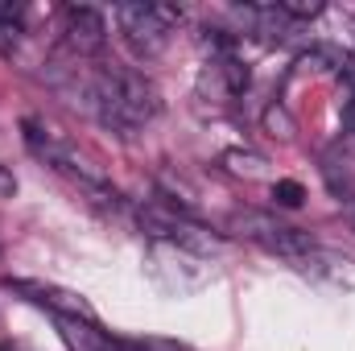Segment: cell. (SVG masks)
<instances>
[{"instance_id":"cell-1","label":"cell","mask_w":355,"mask_h":351,"mask_svg":"<svg viewBox=\"0 0 355 351\" xmlns=\"http://www.w3.org/2000/svg\"><path fill=\"white\" fill-rule=\"evenodd\" d=\"M83 108L99 116V124H107L116 132H132V128L149 124L162 112V99H157V87L149 79H141L137 71L107 67V71H99V75L87 79Z\"/></svg>"},{"instance_id":"cell-2","label":"cell","mask_w":355,"mask_h":351,"mask_svg":"<svg viewBox=\"0 0 355 351\" xmlns=\"http://www.w3.org/2000/svg\"><path fill=\"white\" fill-rule=\"evenodd\" d=\"M232 228H236L240 236H248V240L265 244L268 252L285 257V261H310V257L318 252V244H314V240H310L302 228L277 223V219H268V215H257V211H244V215H236V219H232Z\"/></svg>"},{"instance_id":"cell-3","label":"cell","mask_w":355,"mask_h":351,"mask_svg":"<svg viewBox=\"0 0 355 351\" xmlns=\"http://www.w3.org/2000/svg\"><path fill=\"white\" fill-rule=\"evenodd\" d=\"M141 223H145L149 236H162V240H170L178 248H190V252H202V257L219 252V236H211L202 223L186 219V211H174V203H153V207H145V211H141Z\"/></svg>"},{"instance_id":"cell-4","label":"cell","mask_w":355,"mask_h":351,"mask_svg":"<svg viewBox=\"0 0 355 351\" xmlns=\"http://www.w3.org/2000/svg\"><path fill=\"white\" fill-rule=\"evenodd\" d=\"M116 25H120L128 50L141 54V58L162 54L166 42H170V33H174V29L162 21L157 4H120V8H116Z\"/></svg>"},{"instance_id":"cell-5","label":"cell","mask_w":355,"mask_h":351,"mask_svg":"<svg viewBox=\"0 0 355 351\" xmlns=\"http://www.w3.org/2000/svg\"><path fill=\"white\" fill-rule=\"evenodd\" d=\"M62 33H67L71 54H79V58L99 54L103 42H107V25H103V17H99L95 8H87V4H71V8L62 12Z\"/></svg>"},{"instance_id":"cell-6","label":"cell","mask_w":355,"mask_h":351,"mask_svg":"<svg viewBox=\"0 0 355 351\" xmlns=\"http://www.w3.org/2000/svg\"><path fill=\"white\" fill-rule=\"evenodd\" d=\"M17 289H21L29 302H37V306H46V310H54V318H83V323H95L91 302H83V298H79V293H71V289L42 285V281H17Z\"/></svg>"},{"instance_id":"cell-7","label":"cell","mask_w":355,"mask_h":351,"mask_svg":"<svg viewBox=\"0 0 355 351\" xmlns=\"http://www.w3.org/2000/svg\"><path fill=\"white\" fill-rule=\"evenodd\" d=\"M62 327V339L71 351H124L120 339H107L95 323H83V318H58Z\"/></svg>"},{"instance_id":"cell-8","label":"cell","mask_w":355,"mask_h":351,"mask_svg":"<svg viewBox=\"0 0 355 351\" xmlns=\"http://www.w3.org/2000/svg\"><path fill=\"white\" fill-rule=\"evenodd\" d=\"M297 67H314V71H343L347 67V54L343 50H335V46H314L310 54H302V62Z\"/></svg>"},{"instance_id":"cell-9","label":"cell","mask_w":355,"mask_h":351,"mask_svg":"<svg viewBox=\"0 0 355 351\" xmlns=\"http://www.w3.org/2000/svg\"><path fill=\"white\" fill-rule=\"evenodd\" d=\"M277 8L289 21H306V17H318L322 12V0H277Z\"/></svg>"},{"instance_id":"cell-10","label":"cell","mask_w":355,"mask_h":351,"mask_svg":"<svg viewBox=\"0 0 355 351\" xmlns=\"http://www.w3.org/2000/svg\"><path fill=\"white\" fill-rule=\"evenodd\" d=\"M272 198L281 203V207H302V198H306V190H302V182H277L272 186Z\"/></svg>"},{"instance_id":"cell-11","label":"cell","mask_w":355,"mask_h":351,"mask_svg":"<svg viewBox=\"0 0 355 351\" xmlns=\"http://www.w3.org/2000/svg\"><path fill=\"white\" fill-rule=\"evenodd\" d=\"M223 162H227L236 174H248V178H257V174H261V166H265V162H261V157H252V153H227Z\"/></svg>"},{"instance_id":"cell-12","label":"cell","mask_w":355,"mask_h":351,"mask_svg":"<svg viewBox=\"0 0 355 351\" xmlns=\"http://www.w3.org/2000/svg\"><path fill=\"white\" fill-rule=\"evenodd\" d=\"M343 79H347V87H352V99H355V58H347V67H343Z\"/></svg>"}]
</instances>
